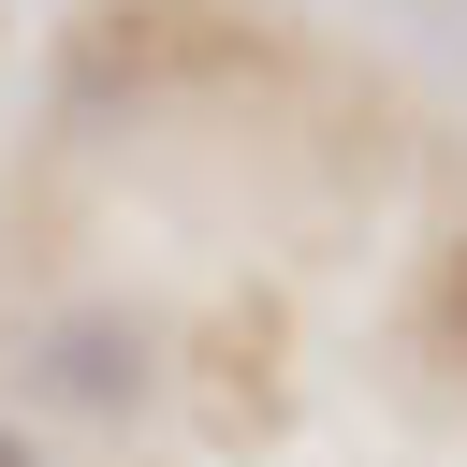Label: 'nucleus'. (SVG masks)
<instances>
[{"label":"nucleus","mask_w":467,"mask_h":467,"mask_svg":"<svg viewBox=\"0 0 467 467\" xmlns=\"http://www.w3.org/2000/svg\"><path fill=\"white\" fill-rule=\"evenodd\" d=\"M0 467H44V452H29V438H15V423H0Z\"/></svg>","instance_id":"3"},{"label":"nucleus","mask_w":467,"mask_h":467,"mask_svg":"<svg viewBox=\"0 0 467 467\" xmlns=\"http://www.w3.org/2000/svg\"><path fill=\"white\" fill-rule=\"evenodd\" d=\"M58 394H88V409L146 394V336H117V321H73V336H58Z\"/></svg>","instance_id":"1"},{"label":"nucleus","mask_w":467,"mask_h":467,"mask_svg":"<svg viewBox=\"0 0 467 467\" xmlns=\"http://www.w3.org/2000/svg\"><path fill=\"white\" fill-rule=\"evenodd\" d=\"M438 336L467 350V234H452V263H438Z\"/></svg>","instance_id":"2"}]
</instances>
